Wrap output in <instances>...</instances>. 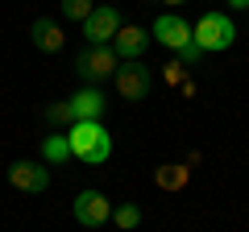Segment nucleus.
<instances>
[{"label":"nucleus","instance_id":"39448f33","mask_svg":"<svg viewBox=\"0 0 249 232\" xmlns=\"http://www.w3.org/2000/svg\"><path fill=\"white\" fill-rule=\"evenodd\" d=\"M9 182L17 191H25V195H42L46 187H50V170L42 166V162H29V158H17L9 166Z\"/></svg>","mask_w":249,"mask_h":232},{"label":"nucleus","instance_id":"f03ea898","mask_svg":"<svg viewBox=\"0 0 249 232\" xmlns=\"http://www.w3.org/2000/svg\"><path fill=\"white\" fill-rule=\"evenodd\" d=\"M191 37H196V46L204 54H216V50H229V46L237 42V25H232L224 13H204V17L196 21V29H191Z\"/></svg>","mask_w":249,"mask_h":232},{"label":"nucleus","instance_id":"6e6552de","mask_svg":"<svg viewBox=\"0 0 249 232\" xmlns=\"http://www.w3.org/2000/svg\"><path fill=\"white\" fill-rule=\"evenodd\" d=\"M150 37H158V46H166V50H183L187 42H191V25H187L183 17H175V13H162L158 21H154Z\"/></svg>","mask_w":249,"mask_h":232},{"label":"nucleus","instance_id":"ddd939ff","mask_svg":"<svg viewBox=\"0 0 249 232\" xmlns=\"http://www.w3.org/2000/svg\"><path fill=\"white\" fill-rule=\"evenodd\" d=\"M42 158L50 162V166H62V162L71 158V141H67V133H50L42 141Z\"/></svg>","mask_w":249,"mask_h":232},{"label":"nucleus","instance_id":"9b49d317","mask_svg":"<svg viewBox=\"0 0 249 232\" xmlns=\"http://www.w3.org/2000/svg\"><path fill=\"white\" fill-rule=\"evenodd\" d=\"M104 108H108V99L100 96L96 87H79L71 96V112H75V120H100L104 116Z\"/></svg>","mask_w":249,"mask_h":232},{"label":"nucleus","instance_id":"423d86ee","mask_svg":"<svg viewBox=\"0 0 249 232\" xmlns=\"http://www.w3.org/2000/svg\"><path fill=\"white\" fill-rule=\"evenodd\" d=\"M116 33H121V13H116L112 4H100V9L83 21V37H88V46H108Z\"/></svg>","mask_w":249,"mask_h":232},{"label":"nucleus","instance_id":"20e7f679","mask_svg":"<svg viewBox=\"0 0 249 232\" xmlns=\"http://www.w3.org/2000/svg\"><path fill=\"white\" fill-rule=\"evenodd\" d=\"M112 79H116V91H121V99H129V104L145 99V96H150V87H154V71H150L145 63H121Z\"/></svg>","mask_w":249,"mask_h":232},{"label":"nucleus","instance_id":"aec40b11","mask_svg":"<svg viewBox=\"0 0 249 232\" xmlns=\"http://www.w3.org/2000/svg\"><path fill=\"white\" fill-rule=\"evenodd\" d=\"M162 4H170V9H178V4H187V0H162Z\"/></svg>","mask_w":249,"mask_h":232},{"label":"nucleus","instance_id":"f257e3e1","mask_svg":"<svg viewBox=\"0 0 249 232\" xmlns=\"http://www.w3.org/2000/svg\"><path fill=\"white\" fill-rule=\"evenodd\" d=\"M67 141H71V158L83 166H100V162L112 158V137L100 120H75Z\"/></svg>","mask_w":249,"mask_h":232},{"label":"nucleus","instance_id":"f3484780","mask_svg":"<svg viewBox=\"0 0 249 232\" xmlns=\"http://www.w3.org/2000/svg\"><path fill=\"white\" fill-rule=\"evenodd\" d=\"M162 83H166V87H183V83H187V66L178 63V58H175V63H166V71H162Z\"/></svg>","mask_w":249,"mask_h":232},{"label":"nucleus","instance_id":"1a4fd4ad","mask_svg":"<svg viewBox=\"0 0 249 232\" xmlns=\"http://www.w3.org/2000/svg\"><path fill=\"white\" fill-rule=\"evenodd\" d=\"M145 46H150V29H142V25H121V33L112 37V50L121 63H142Z\"/></svg>","mask_w":249,"mask_h":232},{"label":"nucleus","instance_id":"a211bd4d","mask_svg":"<svg viewBox=\"0 0 249 232\" xmlns=\"http://www.w3.org/2000/svg\"><path fill=\"white\" fill-rule=\"evenodd\" d=\"M199 58H204V50H199V46H196V37H191V42H187L183 50H178V63H183V66H196Z\"/></svg>","mask_w":249,"mask_h":232},{"label":"nucleus","instance_id":"2eb2a0df","mask_svg":"<svg viewBox=\"0 0 249 232\" xmlns=\"http://www.w3.org/2000/svg\"><path fill=\"white\" fill-rule=\"evenodd\" d=\"M91 13H96L91 0H62V17H67V21H79V25H83Z\"/></svg>","mask_w":249,"mask_h":232},{"label":"nucleus","instance_id":"0eeeda50","mask_svg":"<svg viewBox=\"0 0 249 232\" xmlns=\"http://www.w3.org/2000/svg\"><path fill=\"white\" fill-rule=\"evenodd\" d=\"M75 220H79L83 228H104V224L112 220V203H108L100 191H79V195H75Z\"/></svg>","mask_w":249,"mask_h":232},{"label":"nucleus","instance_id":"f8f14e48","mask_svg":"<svg viewBox=\"0 0 249 232\" xmlns=\"http://www.w3.org/2000/svg\"><path fill=\"white\" fill-rule=\"evenodd\" d=\"M191 182V166L187 162H166V166L154 170V187L158 191H183Z\"/></svg>","mask_w":249,"mask_h":232},{"label":"nucleus","instance_id":"6ab92c4d","mask_svg":"<svg viewBox=\"0 0 249 232\" xmlns=\"http://www.w3.org/2000/svg\"><path fill=\"white\" fill-rule=\"evenodd\" d=\"M229 4L232 9H249V0H229Z\"/></svg>","mask_w":249,"mask_h":232},{"label":"nucleus","instance_id":"7ed1b4c3","mask_svg":"<svg viewBox=\"0 0 249 232\" xmlns=\"http://www.w3.org/2000/svg\"><path fill=\"white\" fill-rule=\"evenodd\" d=\"M116 66H121V58H116L112 46H88V50L75 58V71H79V79L88 83H100V79H112Z\"/></svg>","mask_w":249,"mask_h":232},{"label":"nucleus","instance_id":"4468645a","mask_svg":"<svg viewBox=\"0 0 249 232\" xmlns=\"http://www.w3.org/2000/svg\"><path fill=\"white\" fill-rule=\"evenodd\" d=\"M112 224H116V228H121V232H133L137 224H142V207H133V203L116 207V212H112Z\"/></svg>","mask_w":249,"mask_h":232},{"label":"nucleus","instance_id":"9d476101","mask_svg":"<svg viewBox=\"0 0 249 232\" xmlns=\"http://www.w3.org/2000/svg\"><path fill=\"white\" fill-rule=\"evenodd\" d=\"M29 37H34V46L42 54H58L62 42H67V33H62V25L54 17H37L34 25H29Z\"/></svg>","mask_w":249,"mask_h":232},{"label":"nucleus","instance_id":"dca6fc26","mask_svg":"<svg viewBox=\"0 0 249 232\" xmlns=\"http://www.w3.org/2000/svg\"><path fill=\"white\" fill-rule=\"evenodd\" d=\"M46 120H50V125H75L71 99H67V104H50V108H46Z\"/></svg>","mask_w":249,"mask_h":232}]
</instances>
